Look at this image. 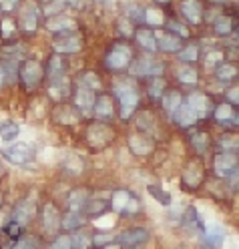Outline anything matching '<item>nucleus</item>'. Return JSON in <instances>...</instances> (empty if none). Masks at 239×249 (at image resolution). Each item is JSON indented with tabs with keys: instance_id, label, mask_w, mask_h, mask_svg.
<instances>
[{
	"instance_id": "obj_47",
	"label": "nucleus",
	"mask_w": 239,
	"mask_h": 249,
	"mask_svg": "<svg viewBox=\"0 0 239 249\" xmlns=\"http://www.w3.org/2000/svg\"><path fill=\"white\" fill-rule=\"evenodd\" d=\"M235 121H237V124H239V115H237V119H235Z\"/></svg>"
},
{
	"instance_id": "obj_28",
	"label": "nucleus",
	"mask_w": 239,
	"mask_h": 249,
	"mask_svg": "<svg viewBox=\"0 0 239 249\" xmlns=\"http://www.w3.org/2000/svg\"><path fill=\"white\" fill-rule=\"evenodd\" d=\"M177 76H179L181 83H195L197 81V72L191 69V67H181L177 71Z\"/></svg>"
},
{
	"instance_id": "obj_41",
	"label": "nucleus",
	"mask_w": 239,
	"mask_h": 249,
	"mask_svg": "<svg viewBox=\"0 0 239 249\" xmlns=\"http://www.w3.org/2000/svg\"><path fill=\"white\" fill-rule=\"evenodd\" d=\"M113 241H115L113 235H97V237H94V245H97V247L109 245V243H113Z\"/></svg>"
},
{
	"instance_id": "obj_26",
	"label": "nucleus",
	"mask_w": 239,
	"mask_h": 249,
	"mask_svg": "<svg viewBox=\"0 0 239 249\" xmlns=\"http://www.w3.org/2000/svg\"><path fill=\"white\" fill-rule=\"evenodd\" d=\"M49 28H51V30H58V33H60V30H73V28H74V22H73L71 18L58 17L56 20H51V22H49Z\"/></svg>"
},
{
	"instance_id": "obj_12",
	"label": "nucleus",
	"mask_w": 239,
	"mask_h": 249,
	"mask_svg": "<svg viewBox=\"0 0 239 249\" xmlns=\"http://www.w3.org/2000/svg\"><path fill=\"white\" fill-rule=\"evenodd\" d=\"M42 219H44V231L46 233H55L58 225V211L49 203L42 209Z\"/></svg>"
},
{
	"instance_id": "obj_22",
	"label": "nucleus",
	"mask_w": 239,
	"mask_h": 249,
	"mask_svg": "<svg viewBox=\"0 0 239 249\" xmlns=\"http://www.w3.org/2000/svg\"><path fill=\"white\" fill-rule=\"evenodd\" d=\"M97 117L99 119H109L110 115H113V103H110V99L109 97H101L99 101H97Z\"/></svg>"
},
{
	"instance_id": "obj_31",
	"label": "nucleus",
	"mask_w": 239,
	"mask_h": 249,
	"mask_svg": "<svg viewBox=\"0 0 239 249\" xmlns=\"http://www.w3.org/2000/svg\"><path fill=\"white\" fill-rule=\"evenodd\" d=\"M215 115H217V119H219V121H227V119H233V108H231L229 105H221V107H217Z\"/></svg>"
},
{
	"instance_id": "obj_30",
	"label": "nucleus",
	"mask_w": 239,
	"mask_h": 249,
	"mask_svg": "<svg viewBox=\"0 0 239 249\" xmlns=\"http://www.w3.org/2000/svg\"><path fill=\"white\" fill-rule=\"evenodd\" d=\"M229 28H231V20H229V18L219 17V18L215 20V30H217L219 35H227V33H229Z\"/></svg>"
},
{
	"instance_id": "obj_44",
	"label": "nucleus",
	"mask_w": 239,
	"mask_h": 249,
	"mask_svg": "<svg viewBox=\"0 0 239 249\" xmlns=\"http://www.w3.org/2000/svg\"><path fill=\"white\" fill-rule=\"evenodd\" d=\"M169 26H171V28L175 30V33H179V35H183V36H187V30H185V28H181V26H179L177 22H169Z\"/></svg>"
},
{
	"instance_id": "obj_24",
	"label": "nucleus",
	"mask_w": 239,
	"mask_h": 249,
	"mask_svg": "<svg viewBox=\"0 0 239 249\" xmlns=\"http://www.w3.org/2000/svg\"><path fill=\"white\" fill-rule=\"evenodd\" d=\"M181 107V95L179 92H169L167 95V99H165V108H167V113L171 115V117H175V113H177V108Z\"/></svg>"
},
{
	"instance_id": "obj_32",
	"label": "nucleus",
	"mask_w": 239,
	"mask_h": 249,
	"mask_svg": "<svg viewBox=\"0 0 239 249\" xmlns=\"http://www.w3.org/2000/svg\"><path fill=\"white\" fill-rule=\"evenodd\" d=\"M221 147L223 149H237L239 147V137L237 135H225L221 139Z\"/></svg>"
},
{
	"instance_id": "obj_10",
	"label": "nucleus",
	"mask_w": 239,
	"mask_h": 249,
	"mask_svg": "<svg viewBox=\"0 0 239 249\" xmlns=\"http://www.w3.org/2000/svg\"><path fill=\"white\" fill-rule=\"evenodd\" d=\"M197 113H195V108H191V105L189 103H185V105H181L179 108H177V113H175V119H177V123L181 124V127H191L195 121H197Z\"/></svg>"
},
{
	"instance_id": "obj_16",
	"label": "nucleus",
	"mask_w": 239,
	"mask_h": 249,
	"mask_svg": "<svg viewBox=\"0 0 239 249\" xmlns=\"http://www.w3.org/2000/svg\"><path fill=\"white\" fill-rule=\"evenodd\" d=\"M187 103L191 105V108H195L197 115H205L207 108H209V101H207L203 95H199V92H193V95H189Z\"/></svg>"
},
{
	"instance_id": "obj_17",
	"label": "nucleus",
	"mask_w": 239,
	"mask_h": 249,
	"mask_svg": "<svg viewBox=\"0 0 239 249\" xmlns=\"http://www.w3.org/2000/svg\"><path fill=\"white\" fill-rule=\"evenodd\" d=\"M137 40H139L141 46H145L147 51H155L157 49V40H155L153 30H147V28L137 30Z\"/></svg>"
},
{
	"instance_id": "obj_20",
	"label": "nucleus",
	"mask_w": 239,
	"mask_h": 249,
	"mask_svg": "<svg viewBox=\"0 0 239 249\" xmlns=\"http://www.w3.org/2000/svg\"><path fill=\"white\" fill-rule=\"evenodd\" d=\"M201 6L197 2H193V0H187V2H183V14L191 20V22H199L201 18Z\"/></svg>"
},
{
	"instance_id": "obj_7",
	"label": "nucleus",
	"mask_w": 239,
	"mask_h": 249,
	"mask_svg": "<svg viewBox=\"0 0 239 249\" xmlns=\"http://www.w3.org/2000/svg\"><path fill=\"white\" fill-rule=\"evenodd\" d=\"M133 74H139V76H157L163 72V67L159 65V62H153L149 58H139L133 69H131Z\"/></svg>"
},
{
	"instance_id": "obj_15",
	"label": "nucleus",
	"mask_w": 239,
	"mask_h": 249,
	"mask_svg": "<svg viewBox=\"0 0 239 249\" xmlns=\"http://www.w3.org/2000/svg\"><path fill=\"white\" fill-rule=\"evenodd\" d=\"M131 193L129 191H125V189H121V191H117L115 195H113V201H110V207H113L115 211H127V207H129V203H131Z\"/></svg>"
},
{
	"instance_id": "obj_29",
	"label": "nucleus",
	"mask_w": 239,
	"mask_h": 249,
	"mask_svg": "<svg viewBox=\"0 0 239 249\" xmlns=\"http://www.w3.org/2000/svg\"><path fill=\"white\" fill-rule=\"evenodd\" d=\"M71 241H73V247H74V249H87V247L91 245L89 235H83V233H76V235H73Z\"/></svg>"
},
{
	"instance_id": "obj_45",
	"label": "nucleus",
	"mask_w": 239,
	"mask_h": 249,
	"mask_svg": "<svg viewBox=\"0 0 239 249\" xmlns=\"http://www.w3.org/2000/svg\"><path fill=\"white\" fill-rule=\"evenodd\" d=\"M4 79H6V72H4L2 69H0V87L4 85Z\"/></svg>"
},
{
	"instance_id": "obj_42",
	"label": "nucleus",
	"mask_w": 239,
	"mask_h": 249,
	"mask_svg": "<svg viewBox=\"0 0 239 249\" xmlns=\"http://www.w3.org/2000/svg\"><path fill=\"white\" fill-rule=\"evenodd\" d=\"M17 6V0H0V8L2 10H10Z\"/></svg>"
},
{
	"instance_id": "obj_1",
	"label": "nucleus",
	"mask_w": 239,
	"mask_h": 249,
	"mask_svg": "<svg viewBox=\"0 0 239 249\" xmlns=\"http://www.w3.org/2000/svg\"><path fill=\"white\" fill-rule=\"evenodd\" d=\"M115 95L117 99L121 101L123 105V119H127L133 111H135V107L139 103V95H137V89L131 85V83H117L115 85Z\"/></svg>"
},
{
	"instance_id": "obj_14",
	"label": "nucleus",
	"mask_w": 239,
	"mask_h": 249,
	"mask_svg": "<svg viewBox=\"0 0 239 249\" xmlns=\"http://www.w3.org/2000/svg\"><path fill=\"white\" fill-rule=\"evenodd\" d=\"M157 36H159V49L161 51H165V53H177L179 51V38H175V36H167L165 33H157Z\"/></svg>"
},
{
	"instance_id": "obj_38",
	"label": "nucleus",
	"mask_w": 239,
	"mask_h": 249,
	"mask_svg": "<svg viewBox=\"0 0 239 249\" xmlns=\"http://www.w3.org/2000/svg\"><path fill=\"white\" fill-rule=\"evenodd\" d=\"M6 233L10 235V239H14V241H17V239L20 237V225L12 221V223H10L8 227H6Z\"/></svg>"
},
{
	"instance_id": "obj_21",
	"label": "nucleus",
	"mask_w": 239,
	"mask_h": 249,
	"mask_svg": "<svg viewBox=\"0 0 239 249\" xmlns=\"http://www.w3.org/2000/svg\"><path fill=\"white\" fill-rule=\"evenodd\" d=\"M0 137L4 141H14L18 137V124L12 123V121H6L4 124H0Z\"/></svg>"
},
{
	"instance_id": "obj_33",
	"label": "nucleus",
	"mask_w": 239,
	"mask_h": 249,
	"mask_svg": "<svg viewBox=\"0 0 239 249\" xmlns=\"http://www.w3.org/2000/svg\"><path fill=\"white\" fill-rule=\"evenodd\" d=\"M149 193H151V195H155V197H157L159 201H161L163 205H169L171 197H169V195H165V193L161 191V187H157V185H151V187H149Z\"/></svg>"
},
{
	"instance_id": "obj_8",
	"label": "nucleus",
	"mask_w": 239,
	"mask_h": 249,
	"mask_svg": "<svg viewBox=\"0 0 239 249\" xmlns=\"http://www.w3.org/2000/svg\"><path fill=\"white\" fill-rule=\"evenodd\" d=\"M235 165H237V159L233 157L231 153L217 155V159H215V171H217V175H221V177L229 175L231 171L235 169Z\"/></svg>"
},
{
	"instance_id": "obj_36",
	"label": "nucleus",
	"mask_w": 239,
	"mask_h": 249,
	"mask_svg": "<svg viewBox=\"0 0 239 249\" xmlns=\"http://www.w3.org/2000/svg\"><path fill=\"white\" fill-rule=\"evenodd\" d=\"M51 249H73V241H71V237H56L53 241Z\"/></svg>"
},
{
	"instance_id": "obj_35",
	"label": "nucleus",
	"mask_w": 239,
	"mask_h": 249,
	"mask_svg": "<svg viewBox=\"0 0 239 249\" xmlns=\"http://www.w3.org/2000/svg\"><path fill=\"white\" fill-rule=\"evenodd\" d=\"M103 211H107V203H103V201H94V203H89V215L91 217H97Z\"/></svg>"
},
{
	"instance_id": "obj_43",
	"label": "nucleus",
	"mask_w": 239,
	"mask_h": 249,
	"mask_svg": "<svg viewBox=\"0 0 239 249\" xmlns=\"http://www.w3.org/2000/svg\"><path fill=\"white\" fill-rule=\"evenodd\" d=\"M229 101L233 103V105H239V89H233V90H229Z\"/></svg>"
},
{
	"instance_id": "obj_2",
	"label": "nucleus",
	"mask_w": 239,
	"mask_h": 249,
	"mask_svg": "<svg viewBox=\"0 0 239 249\" xmlns=\"http://www.w3.org/2000/svg\"><path fill=\"white\" fill-rule=\"evenodd\" d=\"M117 241L125 249H139V247H143L149 241V231L143 229V227L127 229V231L121 233V235H117Z\"/></svg>"
},
{
	"instance_id": "obj_34",
	"label": "nucleus",
	"mask_w": 239,
	"mask_h": 249,
	"mask_svg": "<svg viewBox=\"0 0 239 249\" xmlns=\"http://www.w3.org/2000/svg\"><path fill=\"white\" fill-rule=\"evenodd\" d=\"M165 89V83L161 81V79H155L153 83H151V87H149V92H151V97L153 99H159L161 97V90Z\"/></svg>"
},
{
	"instance_id": "obj_37",
	"label": "nucleus",
	"mask_w": 239,
	"mask_h": 249,
	"mask_svg": "<svg viewBox=\"0 0 239 249\" xmlns=\"http://www.w3.org/2000/svg\"><path fill=\"white\" fill-rule=\"evenodd\" d=\"M193 143H195L197 151H205V149H207V135H205V133L193 135Z\"/></svg>"
},
{
	"instance_id": "obj_27",
	"label": "nucleus",
	"mask_w": 239,
	"mask_h": 249,
	"mask_svg": "<svg viewBox=\"0 0 239 249\" xmlns=\"http://www.w3.org/2000/svg\"><path fill=\"white\" fill-rule=\"evenodd\" d=\"M81 225H83V219H81V215H78L76 211H71L65 219H62V227L65 229H76Z\"/></svg>"
},
{
	"instance_id": "obj_6",
	"label": "nucleus",
	"mask_w": 239,
	"mask_h": 249,
	"mask_svg": "<svg viewBox=\"0 0 239 249\" xmlns=\"http://www.w3.org/2000/svg\"><path fill=\"white\" fill-rule=\"evenodd\" d=\"M203 241L209 247H221L225 241V229L217 223H209L205 225V233H203Z\"/></svg>"
},
{
	"instance_id": "obj_13",
	"label": "nucleus",
	"mask_w": 239,
	"mask_h": 249,
	"mask_svg": "<svg viewBox=\"0 0 239 249\" xmlns=\"http://www.w3.org/2000/svg\"><path fill=\"white\" fill-rule=\"evenodd\" d=\"M74 103L78 108H83V111H89V108L94 107V92L91 89H78L76 97H74Z\"/></svg>"
},
{
	"instance_id": "obj_18",
	"label": "nucleus",
	"mask_w": 239,
	"mask_h": 249,
	"mask_svg": "<svg viewBox=\"0 0 239 249\" xmlns=\"http://www.w3.org/2000/svg\"><path fill=\"white\" fill-rule=\"evenodd\" d=\"M201 179H203V169L197 163H191L189 165V171L185 173V183L191 185V187H197Z\"/></svg>"
},
{
	"instance_id": "obj_4",
	"label": "nucleus",
	"mask_w": 239,
	"mask_h": 249,
	"mask_svg": "<svg viewBox=\"0 0 239 249\" xmlns=\"http://www.w3.org/2000/svg\"><path fill=\"white\" fill-rule=\"evenodd\" d=\"M4 155H6V159L8 161H12V163H17V165H24V163H28L30 159H33V147L30 145H26V143H17V145H10L6 151H4Z\"/></svg>"
},
{
	"instance_id": "obj_9",
	"label": "nucleus",
	"mask_w": 239,
	"mask_h": 249,
	"mask_svg": "<svg viewBox=\"0 0 239 249\" xmlns=\"http://www.w3.org/2000/svg\"><path fill=\"white\" fill-rule=\"evenodd\" d=\"M55 49L60 51V53H76L78 49H81V38L73 36V35L58 36V38L55 40Z\"/></svg>"
},
{
	"instance_id": "obj_5",
	"label": "nucleus",
	"mask_w": 239,
	"mask_h": 249,
	"mask_svg": "<svg viewBox=\"0 0 239 249\" xmlns=\"http://www.w3.org/2000/svg\"><path fill=\"white\" fill-rule=\"evenodd\" d=\"M40 76H42V69L37 60H28L22 67V83L26 89H35L40 83Z\"/></svg>"
},
{
	"instance_id": "obj_40",
	"label": "nucleus",
	"mask_w": 239,
	"mask_h": 249,
	"mask_svg": "<svg viewBox=\"0 0 239 249\" xmlns=\"http://www.w3.org/2000/svg\"><path fill=\"white\" fill-rule=\"evenodd\" d=\"M12 249H37V241L30 239V237H26L24 241H18Z\"/></svg>"
},
{
	"instance_id": "obj_3",
	"label": "nucleus",
	"mask_w": 239,
	"mask_h": 249,
	"mask_svg": "<svg viewBox=\"0 0 239 249\" xmlns=\"http://www.w3.org/2000/svg\"><path fill=\"white\" fill-rule=\"evenodd\" d=\"M129 60H131V49L125 46V44H117L115 49L107 54L105 65L109 69H113V71H121V69H125L127 65H129Z\"/></svg>"
},
{
	"instance_id": "obj_19",
	"label": "nucleus",
	"mask_w": 239,
	"mask_h": 249,
	"mask_svg": "<svg viewBox=\"0 0 239 249\" xmlns=\"http://www.w3.org/2000/svg\"><path fill=\"white\" fill-rule=\"evenodd\" d=\"M22 26L28 30V33H33L37 28V6L35 4H28L26 12H22Z\"/></svg>"
},
{
	"instance_id": "obj_48",
	"label": "nucleus",
	"mask_w": 239,
	"mask_h": 249,
	"mask_svg": "<svg viewBox=\"0 0 239 249\" xmlns=\"http://www.w3.org/2000/svg\"><path fill=\"white\" fill-rule=\"evenodd\" d=\"M159 2H165V0H159Z\"/></svg>"
},
{
	"instance_id": "obj_23",
	"label": "nucleus",
	"mask_w": 239,
	"mask_h": 249,
	"mask_svg": "<svg viewBox=\"0 0 239 249\" xmlns=\"http://www.w3.org/2000/svg\"><path fill=\"white\" fill-rule=\"evenodd\" d=\"M85 203H87V191L85 189H78V191H73L71 193V197H69L71 211H78Z\"/></svg>"
},
{
	"instance_id": "obj_46",
	"label": "nucleus",
	"mask_w": 239,
	"mask_h": 249,
	"mask_svg": "<svg viewBox=\"0 0 239 249\" xmlns=\"http://www.w3.org/2000/svg\"><path fill=\"white\" fill-rule=\"evenodd\" d=\"M2 173H4V169H2V165H0V177H2Z\"/></svg>"
},
{
	"instance_id": "obj_25",
	"label": "nucleus",
	"mask_w": 239,
	"mask_h": 249,
	"mask_svg": "<svg viewBox=\"0 0 239 249\" xmlns=\"http://www.w3.org/2000/svg\"><path fill=\"white\" fill-rule=\"evenodd\" d=\"M215 74H217L219 81H225V83H227V81H233L235 76H237V69H235L233 65H221Z\"/></svg>"
},
{
	"instance_id": "obj_39",
	"label": "nucleus",
	"mask_w": 239,
	"mask_h": 249,
	"mask_svg": "<svg viewBox=\"0 0 239 249\" xmlns=\"http://www.w3.org/2000/svg\"><path fill=\"white\" fill-rule=\"evenodd\" d=\"M197 58V49L195 46H189L187 51H183L181 53V60H187V62H193Z\"/></svg>"
},
{
	"instance_id": "obj_11",
	"label": "nucleus",
	"mask_w": 239,
	"mask_h": 249,
	"mask_svg": "<svg viewBox=\"0 0 239 249\" xmlns=\"http://www.w3.org/2000/svg\"><path fill=\"white\" fill-rule=\"evenodd\" d=\"M33 215H35V205L26 201V203H20V205L17 207V211L12 213V221L18 223V225H22V223H28L30 219H33Z\"/></svg>"
}]
</instances>
